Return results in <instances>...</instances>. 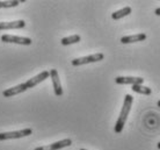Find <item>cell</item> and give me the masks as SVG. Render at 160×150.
I'll return each instance as SVG.
<instances>
[{
	"label": "cell",
	"instance_id": "1",
	"mask_svg": "<svg viewBox=\"0 0 160 150\" xmlns=\"http://www.w3.org/2000/svg\"><path fill=\"white\" fill-rule=\"evenodd\" d=\"M132 101H133V98L130 96V94H127L124 97V102H123V107L121 110L120 116L117 119L116 125H115V133L120 134L121 132L123 130L124 125L127 122V119H128V115L130 113V110H131L132 106Z\"/></svg>",
	"mask_w": 160,
	"mask_h": 150
},
{
	"label": "cell",
	"instance_id": "2",
	"mask_svg": "<svg viewBox=\"0 0 160 150\" xmlns=\"http://www.w3.org/2000/svg\"><path fill=\"white\" fill-rule=\"evenodd\" d=\"M104 58V55L102 53H98L94 55H89V56L85 57H79V58H74L72 59V65L73 66H79V65L88 64V63H95V62H100Z\"/></svg>",
	"mask_w": 160,
	"mask_h": 150
},
{
	"label": "cell",
	"instance_id": "3",
	"mask_svg": "<svg viewBox=\"0 0 160 150\" xmlns=\"http://www.w3.org/2000/svg\"><path fill=\"white\" fill-rule=\"evenodd\" d=\"M32 130L30 128H26V129L15 130V132H6V133H0V141H5V140H12V138H21L24 136H29L32 135Z\"/></svg>",
	"mask_w": 160,
	"mask_h": 150
},
{
	"label": "cell",
	"instance_id": "4",
	"mask_svg": "<svg viewBox=\"0 0 160 150\" xmlns=\"http://www.w3.org/2000/svg\"><path fill=\"white\" fill-rule=\"evenodd\" d=\"M1 41L5 43H16V44H22V45H29L32 44V39L23 36H15V35H8L5 34L1 36Z\"/></svg>",
	"mask_w": 160,
	"mask_h": 150
},
{
	"label": "cell",
	"instance_id": "5",
	"mask_svg": "<svg viewBox=\"0 0 160 150\" xmlns=\"http://www.w3.org/2000/svg\"><path fill=\"white\" fill-rule=\"evenodd\" d=\"M49 72H50V77H51L55 94H56L57 97H62V96H63V87H62V84H60L58 71H57L56 69H51Z\"/></svg>",
	"mask_w": 160,
	"mask_h": 150
},
{
	"label": "cell",
	"instance_id": "6",
	"mask_svg": "<svg viewBox=\"0 0 160 150\" xmlns=\"http://www.w3.org/2000/svg\"><path fill=\"white\" fill-rule=\"evenodd\" d=\"M71 144H72V141L70 138H65V140H62V141H58V142L51 143L49 146L37 147L34 150H58L62 149V148H65V147H70Z\"/></svg>",
	"mask_w": 160,
	"mask_h": 150
},
{
	"label": "cell",
	"instance_id": "7",
	"mask_svg": "<svg viewBox=\"0 0 160 150\" xmlns=\"http://www.w3.org/2000/svg\"><path fill=\"white\" fill-rule=\"evenodd\" d=\"M144 81V78L140 77H122V76H118V77L115 78V83L116 84H121V85H142Z\"/></svg>",
	"mask_w": 160,
	"mask_h": 150
},
{
	"label": "cell",
	"instance_id": "8",
	"mask_svg": "<svg viewBox=\"0 0 160 150\" xmlns=\"http://www.w3.org/2000/svg\"><path fill=\"white\" fill-rule=\"evenodd\" d=\"M49 77H50V72H49V71H42V72L38 73L37 76L28 79V80L26 81V85H27L28 89H32V87H34V86H36L37 84H40V83L44 81Z\"/></svg>",
	"mask_w": 160,
	"mask_h": 150
},
{
	"label": "cell",
	"instance_id": "9",
	"mask_svg": "<svg viewBox=\"0 0 160 150\" xmlns=\"http://www.w3.org/2000/svg\"><path fill=\"white\" fill-rule=\"evenodd\" d=\"M27 90H28V87H27V85H26V83H21V84H19V85L13 86V87H9V89L5 90L4 92H2V96L6 98L14 97V96H16V94L22 93V92L27 91Z\"/></svg>",
	"mask_w": 160,
	"mask_h": 150
},
{
	"label": "cell",
	"instance_id": "10",
	"mask_svg": "<svg viewBox=\"0 0 160 150\" xmlns=\"http://www.w3.org/2000/svg\"><path fill=\"white\" fill-rule=\"evenodd\" d=\"M26 27V22L23 20L11 21V22H0V30L6 29H21Z\"/></svg>",
	"mask_w": 160,
	"mask_h": 150
},
{
	"label": "cell",
	"instance_id": "11",
	"mask_svg": "<svg viewBox=\"0 0 160 150\" xmlns=\"http://www.w3.org/2000/svg\"><path fill=\"white\" fill-rule=\"evenodd\" d=\"M146 40V34L140 33L136 35H129V36H123L121 39V42L123 44H128V43H133V42H140V41Z\"/></svg>",
	"mask_w": 160,
	"mask_h": 150
},
{
	"label": "cell",
	"instance_id": "12",
	"mask_svg": "<svg viewBox=\"0 0 160 150\" xmlns=\"http://www.w3.org/2000/svg\"><path fill=\"white\" fill-rule=\"evenodd\" d=\"M131 7H129V6H127V7L122 8V9H118V11H116V12H114L112 14V18L114 19V20H120V19H122V18H124V16H128L130 13H131Z\"/></svg>",
	"mask_w": 160,
	"mask_h": 150
},
{
	"label": "cell",
	"instance_id": "13",
	"mask_svg": "<svg viewBox=\"0 0 160 150\" xmlns=\"http://www.w3.org/2000/svg\"><path fill=\"white\" fill-rule=\"evenodd\" d=\"M80 40H81L80 35H72V36L63 37V39L60 40V43L63 45H70V44L78 43V42H80Z\"/></svg>",
	"mask_w": 160,
	"mask_h": 150
},
{
	"label": "cell",
	"instance_id": "14",
	"mask_svg": "<svg viewBox=\"0 0 160 150\" xmlns=\"http://www.w3.org/2000/svg\"><path fill=\"white\" fill-rule=\"evenodd\" d=\"M132 91L133 92H137V93L140 94H145V96H150L152 93V90L148 87V86H143V85H132Z\"/></svg>",
	"mask_w": 160,
	"mask_h": 150
},
{
	"label": "cell",
	"instance_id": "15",
	"mask_svg": "<svg viewBox=\"0 0 160 150\" xmlns=\"http://www.w3.org/2000/svg\"><path fill=\"white\" fill-rule=\"evenodd\" d=\"M19 4H20V1H18V0H13V1H0V8L16 7Z\"/></svg>",
	"mask_w": 160,
	"mask_h": 150
},
{
	"label": "cell",
	"instance_id": "16",
	"mask_svg": "<svg viewBox=\"0 0 160 150\" xmlns=\"http://www.w3.org/2000/svg\"><path fill=\"white\" fill-rule=\"evenodd\" d=\"M154 13H156V15L160 16V7H159V8H157L156 11H154Z\"/></svg>",
	"mask_w": 160,
	"mask_h": 150
},
{
	"label": "cell",
	"instance_id": "17",
	"mask_svg": "<svg viewBox=\"0 0 160 150\" xmlns=\"http://www.w3.org/2000/svg\"><path fill=\"white\" fill-rule=\"evenodd\" d=\"M158 107H160V100L158 101Z\"/></svg>",
	"mask_w": 160,
	"mask_h": 150
},
{
	"label": "cell",
	"instance_id": "18",
	"mask_svg": "<svg viewBox=\"0 0 160 150\" xmlns=\"http://www.w3.org/2000/svg\"><path fill=\"white\" fill-rule=\"evenodd\" d=\"M158 148H159V149H160V142L158 143Z\"/></svg>",
	"mask_w": 160,
	"mask_h": 150
},
{
	"label": "cell",
	"instance_id": "19",
	"mask_svg": "<svg viewBox=\"0 0 160 150\" xmlns=\"http://www.w3.org/2000/svg\"><path fill=\"white\" fill-rule=\"evenodd\" d=\"M80 150H86V149H80Z\"/></svg>",
	"mask_w": 160,
	"mask_h": 150
}]
</instances>
